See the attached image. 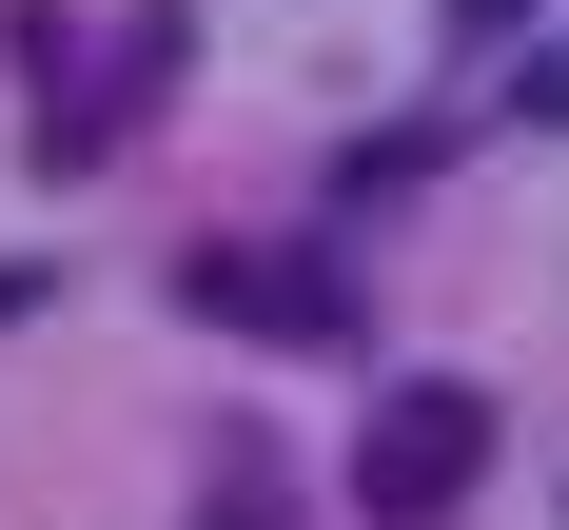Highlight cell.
<instances>
[{"label": "cell", "mask_w": 569, "mask_h": 530, "mask_svg": "<svg viewBox=\"0 0 569 530\" xmlns=\"http://www.w3.org/2000/svg\"><path fill=\"white\" fill-rule=\"evenodd\" d=\"M471 471H491V393L471 373H393V393L353 412V511L373 530H452Z\"/></svg>", "instance_id": "6da1fadb"}, {"label": "cell", "mask_w": 569, "mask_h": 530, "mask_svg": "<svg viewBox=\"0 0 569 530\" xmlns=\"http://www.w3.org/2000/svg\"><path fill=\"white\" fill-rule=\"evenodd\" d=\"M177 314H217V334H295V353H353V276H335V256H177Z\"/></svg>", "instance_id": "7a4b0ae2"}, {"label": "cell", "mask_w": 569, "mask_h": 530, "mask_svg": "<svg viewBox=\"0 0 569 530\" xmlns=\"http://www.w3.org/2000/svg\"><path fill=\"white\" fill-rule=\"evenodd\" d=\"M177 40H197V20H118V59H99V79H59V99H40V158H59V177H79V158H118V118L177 79Z\"/></svg>", "instance_id": "3957f363"}, {"label": "cell", "mask_w": 569, "mask_h": 530, "mask_svg": "<svg viewBox=\"0 0 569 530\" xmlns=\"http://www.w3.org/2000/svg\"><path fill=\"white\" fill-rule=\"evenodd\" d=\"M40 294H59V276H40V256H0V334H20V314H40Z\"/></svg>", "instance_id": "277c9868"}, {"label": "cell", "mask_w": 569, "mask_h": 530, "mask_svg": "<svg viewBox=\"0 0 569 530\" xmlns=\"http://www.w3.org/2000/svg\"><path fill=\"white\" fill-rule=\"evenodd\" d=\"M452 40H530V0H452Z\"/></svg>", "instance_id": "5b68a950"}]
</instances>
